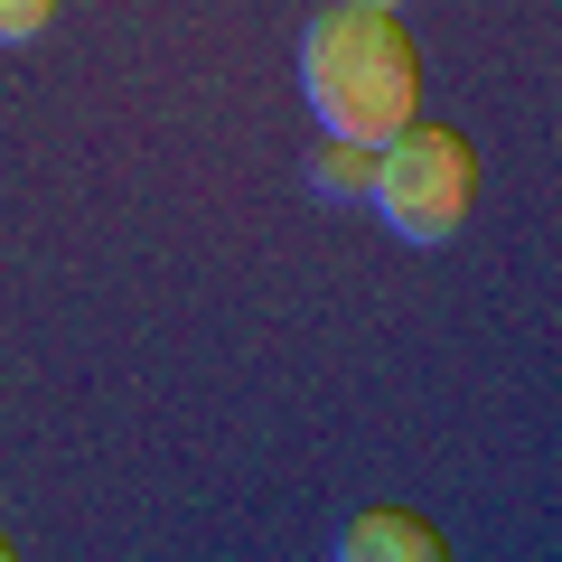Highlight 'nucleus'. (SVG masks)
<instances>
[{
  "label": "nucleus",
  "mask_w": 562,
  "mask_h": 562,
  "mask_svg": "<svg viewBox=\"0 0 562 562\" xmlns=\"http://www.w3.org/2000/svg\"><path fill=\"white\" fill-rule=\"evenodd\" d=\"M301 94L338 140L384 150L422 113V57L403 38V20L394 10H347V0H328L319 20L301 29Z\"/></svg>",
  "instance_id": "obj_1"
},
{
  "label": "nucleus",
  "mask_w": 562,
  "mask_h": 562,
  "mask_svg": "<svg viewBox=\"0 0 562 562\" xmlns=\"http://www.w3.org/2000/svg\"><path fill=\"white\" fill-rule=\"evenodd\" d=\"M338 553L347 562H441L450 543H441V525H431V516H394V506H375V516H357L338 535Z\"/></svg>",
  "instance_id": "obj_3"
},
{
  "label": "nucleus",
  "mask_w": 562,
  "mask_h": 562,
  "mask_svg": "<svg viewBox=\"0 0 562 562\" xmlns=\"http://www.w3.org/2000/svg\"><path fill=\"white\" fill-rule=\"evenodd\" d=\"M47 20H57V0H0V47H29Z\"/></svg>",
  "instance_id": "obj_5"
},
{
  "label": "nucleus",
  "mask_w": 562,
  "mask_h": 562,
  "mask_svg": "<svg viewBox=\"0 0 562 562\" xmlns=\"http://www.w3.org/2000/svg\"><path fill=\"white\" fill-rule=\"evenodd\" d=\"M0 553H10V535H0Z\"/></svg>",
  "instance_id": "obj_7"
},
{
  "label": "nucleus",
  "mask_w": 562,
  "mask_h": 562,
  "mask_svg": "<svg viewBox=\"0 0 562 562\" xmlns=\"http://www.w3.org/2000/svg\"><path fill=\"white\" fill-rule=\"evenodd\" d=\"M384 225L403 244H450L479 206V150L469 132H441V122H403L394 140L375 150V188H366Z\"/></svg>",
  "instance_id": "obj_2"
},
{
  "label": "nucleus",
  "mask_w": 562,
  "mask_h": 562,
  "mask_svg": "<svg viewBox=\"0 0 562 562\" xmlns=\"http://www.w3.org/2000/svg\"><path fill=\"white\" fill-rule=\"evenodd\" d=\"M347 10H403V0H347Z\"/></svg>",
  "instance_id": "obj_6"
},
{
  "label": "nucleus",
  "mask_w": 562,
  "mask_h": 562,
  "mask_svg": "<svg viewBox=\"0 0 562 562\" xmlns=\"http://www.w3.org/2000/svg\"><path fill=\"white\" fill-rule=\"evenodd\" d=\"M310 188H319V198L366 206V188H375V150H366V140H338V132H328L319 150H310Z\"/></svg>",
  "instance_id": "obj_4"
}]
</instances>
